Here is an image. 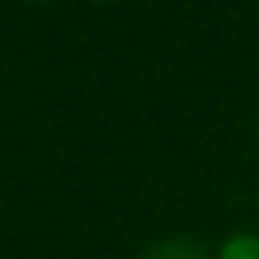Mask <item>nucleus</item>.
<instances>
[{"instance_id":"obj_2","label":"nucleus","mask_w":259,"mask_h":259,"mask_svg":"<svg viewBox=\"0 0 259 259\" xmlns=\"http://www.w3.org/2000/svg\"><path fill=\"white\" fill-rule=\"evenodd\" d=\"M141 259H207V249L194 240L177 236V240H164V243H158V246H151Z\"/></svg>"},{"instance_id":"obj_3","label":"nucleus","mask_w":259,"mask_h":259,"mask_svg":"<svg viewBox=\"0 0 259 259\" xmlns=\"http://www.w3.org/2000/svg\"><path fill=\"white\" fill-rule=\"evenodd\" d=\"M89 4H115V0H89Z\"/></svg>"},{"instance_id":"obj_4","label":"nucleus","mask_w":259,"mask_h":259,"mask_svg":"<svg viewBox=\"0 0 259 259\" xmlns=\"http://www.w3.org/2000/svg\"><path fill=\"white\" fill-rule=\"evenodd\" d=\"M30 4H50V0H30Z\"/></svg>"},{"instance_id":"obj_1","label":"nucleus","mask_w":259,"mask_h":259,"mask_svg":"<svg viewBox=\"0 0 259 259\" xmlns=\"http://www.w3.org/2000/svg\"><path fill=\"white\" fill-rule=\"evenodd\" d=\"M213 259H259V233L256 230H236L217 246Z\"/></svg>"}]
</instances>
